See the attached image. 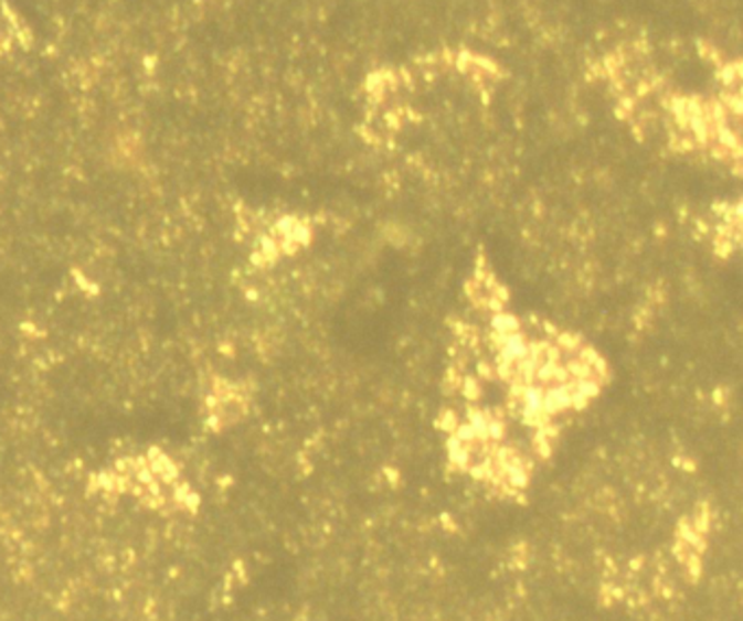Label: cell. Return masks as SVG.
Instances as JSON below:
<instances>
[]
</instances>
